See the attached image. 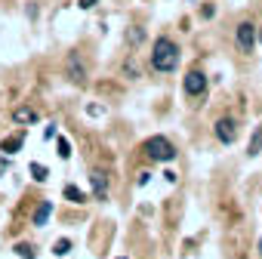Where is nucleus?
<instances>
[{
	"label": "nucleus",
	"mask_w": 262,
	"mask_h": 259,
	"mask_svg": "<svg viewBox=\"0 0 262 259\" xmlns=\"http://www.w3.org/2000/svg\"><path fill=\"white\" fill-rule=\"evenodd\" d=\"M179 44L173 40V37H167V34H161V37H155V44H151V68L158 71V74H170V71H176V65H179Z\"/></svg>",
	"instance_id": "1"
},
{
	"label": "nucleus",
	"mask_w": 262,
	"mask_h": 259,
	"mask_svg": "<svg viewBox=\"0 0 262 259\" xmlns=\"http://www.w3.org/2000/svg\"><path fill=\"white\" fill-rule=\"evenodd\" d=\"M145 155H148L151 161H158V164H170V161L176 158V148H173V142H170L167 136H151V139L145 142Z\"/></svg>",
	"instance_id": "2"
},
{
	"label": "nucleus",
	"mask_w": 262,
	"mask_h": 259,
	"mask_svg": "<svg viewBox=\"0 0 262 259\" xmlns=\"http://www.w3.org/2000/svg\"><path fill=\"white\" fill-rule=\"evenodd\" d=\"M234 44H237V50L241 53H253V47H256V25L250 22V19H244V22H237V28H234Z\"/></svg>",
	"instance_id": "3"
},
{
	"label": "nucleus",
	"mask_w": 262,
	"mask_h": 259,
	"mask_svg": "<svg viewBox=\"0 0 262 259\" xmlns=\"http://www.w3.org/2000/svg\"><path fill=\"white\" fill-rule=\"evenodd\" d=\"M207 83H210V80H207V74H204V71H198V68H194V71H188V74L182 77V90H185V96H191V99H201V96L207 93Z\"/></svg>",
	"instance_id": "4"
},
{
	"label": "nucleus",
	"mask_w": 262,
	"mask_h": 259,
	"mask_svg": "<svg viewBox=\"0 0 262 259\" xmlns=\"http://www.w3.org/2000/svg\"><path fill=\"white\" fill-rule=\"evenodd\" d=\"M213 133H216V139H219L222 145H231V142L237 139V120H234V117H219V120L213 123Z\"/></svg>",
	"instance_id": "5"
},
{
	"label": "nucleus",
	"mask_w": 262,
	"mask_h": 259,
	"mask_svg": "<svg viewBox=\"0 0 262 259\" xmlns=\"http://www.w3.org/2000/svg\"><path fill=\"white\" fill-rule=\"evenodd\" d=\"M65 77H68L71 83H77V87L86 83V65H83V59H80L77 53L68 56V62H65Z\"/></svg>",
	"instance_id": "6"
},
{
	"label": "nucleus",
	"mask_w": 262,
	"mask_h": 259,
	"mask_svg": "<svg viewBox=\"0 0 262 259\" xmlns=\"http://www.w3.org/2000/svg\"><path fill=\"white\" fill-rule=\"evenodd\" d=\"M37 108H31V105H16L13 108V123H19V126H31V123H37Z\"/></svg>",
	"instance_id": "7"
},
{
	"label": "nucleus",
	"mask_w": 262,
	"mask_h": 259,
	"mask_svg": "<svg viewBox=\"0 0 262 259\" xmlns=\"http://www.w3.org/2000/svg\"><path fill=\"white\" fill-rule=\"evenodd\" d=\"M90 185H93V198L96 201H108V176L102 170H93L90 173Z\"/></svg>",
	"instance_id": "8"
},
{
	"label": "nucleus",
	"mask_w": 262,
	"mask_h": 259,
	"mask_svg": "<svg viewBox=\"0 0 262 259\" xmlns=\"http://www.w3.org/2000/svg\"><path fill=\"white\" fill-rule=\"evenodd\" d=\"M53 216V201H43L37 210H34V216H31V222L34 225H47V219Z\"/></svg>",
	"instance_id": "9"
},
{
	"label": "nucleus",
	"mask_w": 262,
	"mask_h": 259,
	"mask_svg": "<svg viewBox=\"0 0 262 259\" xmlns=\"http://www.w3.org/2000/svg\"><path fill=\"white\" fill-rule=\"evenodd\" d=\"M22 142H25V133H16V136H7V139H4V145H0V148H4L7 155H16V152L22 148Z\"/></svg>",
	"instance_id": "10"
},
{
	"label": "nucleus",
	"mask_w": 262,
	"mask_h": 259,
	"mask_svg": "<svg viewBox=\"0 0 262 259\" xmlns=\"http://www.w3.org/2000/svg\"><path fill=\"white\" fill-rule=\"evenodd\" d=\"M62 195H65V201H71V204H86V195H83L77 185H65Z\"/></svg>",
	"instance_id": "11"
},
{
	"label": "nucleus",
	"mask_w": 262,
	"mask_h": 259,
	"mask_svg": "<svg viewBox=\"0 0 262 259\" xmlns=\"http://www.w3.org/2000/svg\"><path fill=\"white\" fill-rule=\"evenodd\" d=\"M259 152H262V126L253 130V139H250V145H247V155H250V158H256Z\"/></svg>",
	"instance_id": "12"
},
{
	"label": "nucleus",
	"mask_w": 262,
	"mask_h": 259,
	"mask_svg": "<svg viewBox=\"0 0 262 259\" xmlns=\"http://www.w3.org/2000/svg\"><path fill=\"white\" fill-rule=\"evenodd\" d=\"M142 40H145V31H142V25H133V28L126 31V44H129V47H139Z\"/></svg>",
	"instance_id": "13"
},
{
	"label": "nucleus",
	"mask_w": 262,
	"mask_h": 259,
	"mask_svg": "<svg viewBox=\"0 0 262 259\" xmlns=\"http://www.w3.org/2000/svg\"><path fill=\"white\" fill-rule=\"evenodd\" d=\"M16 256L19 259H37V253H34L31 244H16Z\"/></svg>",
	"instance_id": "14"
},
{
	"label": "nucleus",
	"mask_w": 262,
	"mask_h": 259,
	"mask_svg": "<svg viewBox=\"0 0 262 259\" xmlns=\"http://www.w3.org/2000/svg\"><path fill=\"white\" fill-rule=\"evenodd\" d=\"M31 176H34V182H47V167L43 164H31Z\"/></svg>",
	"instance_id": "15"
},
{
	"label": "nucleus",
	"mask_w": 262,
	"mask_h": 259,
	"mask_svg": "<svg viewBox=\"0 0 262 259\" xmlns=\"http://www.w3.org/2000/svg\"><path fill=\"white\" fill-rule=\"evenodd\" d=\"M68 250H71V241H68V238L56 241V247H53V253H56V256H68Z\"/></svg>",
	"instance_id": "16"
},
{
	"label": "nucleus",
	"mask_w": 262,
	"mask_h": 259,
	"mask_svg": "<svg viewBox=\"0 0 262 259\" xmlns=\"http://www.w3.org/2000/svg\"><path fill=\"white\" fill-rule=\"evenodd\" d=\"M59 158H62V161H68V158H71V145H68L65 139H59Z\"/></svg>",
	"instance_id": "17"
},
{
	"label": "nucleus",
	"mask_w": 262,
	"mask_h": 259,
	"mask_svg": "<svg viewBox=\"0 0 262 259\" xmlns=\"http://www.w3.org/2000/svg\"><path fill=\"white\" fill-rule=\"evenodd\" d=\"M96 7V0H80V10H93Z\"/></svg>",
	"instance_id": "18"
},
{
	"label": "nucleus",
	"mask_w": 262,
	"mask_h": 259,
	"mask_svg": "<svg viewBox=\"0 0 262 259\" xmlns=\"http://www.w3.org/2000/svg\"><path fill=\"white\" fill-rule=\"evenodd\" d=\"M259 256H262V241H259Z\"/></svg>",
	"instance_id": "19"
},
{
	"label": "nucleus",
	"mask_w": 262,
	"mask_h": 259,
	"mask_svg": "<svg viewBox=\"0 0 262 259\" xmlns=\"http://www.w3.org/2000/svg\"><path fill=\"white\" fill-rule=\"evenodd\" d=\"M259 44H262V28H259Z\"/></svg>",
	"instance_id": "20"
},
{
	"label": "nucleus",
	"mask_w": 262,
	"mask_h": 259,
	"mask_svg": "<svg viewBox=\"0 0 262 259\" xmlns=\"http://www.w3.org/2000/svg\"><path fill=\"white\" fill-rule=\"evenodd\" d=\"M117 259H126V256H117Z\"/></svg>",
	"instance_id": "21"
}]
</instances>
